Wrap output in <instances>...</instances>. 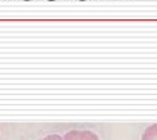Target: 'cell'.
<instances>
[{
	"instance_id": "obj_3",
	"label": "cell",
	"mask_w": 157,
	"mask_h": 140,
	"mask_svg": "<svg viewBox=\"0 0 157 140\" xmlns=\"http://www.w3.org/2000/svg\"><path fill=\"white\" fill-rule=\"evenodd\" d=\"M44 140H62V138L57 136V135H50V136H48V138H45Z\"/></svg>"
},
{
	"instance_id": "obj_2",
	"label": "cell",
	"mask_w": 157,
	"mask_h": 140,
	"mask_svg": "<svg viewBox=\"0 0 157 140\" xmlns=\"http://www.w3.org/2000/svg\"><path fill=\"white\" fill-rule=\"evenodd\" d=\"M142 140H157V123L152 125L144 131Z\"/></svg>"
},
{
	"instance_id": "obj_1",
	"label": "cell",
	"mask_w": 157,
	"mask_h": 140,
	"mask_svg": "<svg viewBox=\"0 0 157 140\" xmlns=\"http://www.w3.org/2000/svg\"><path fill=\"white\" fill-rule=\"evenodd\" d=\"M64 140H98V138L90 131H71Z\"/></svg>"
}]
</instances>
